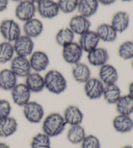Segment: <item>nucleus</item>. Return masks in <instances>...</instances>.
<instances>
[{"mask_svg":"<svg viewBox=\"0 0 133 148\" xmlns=\"http://www.w3.org/2000/svg\"><path fill=\"white\" fill-rule=\"evenodd\" d=\"M66 123L63 116L53 112L47 116L42 123V131L50 138L60 135L64 131Z\"/></svg>","mask_w":133,"mask_h":148,"instance_id":"obj_1","label":"nucleus"},{"mask_svg":"<svg viewBox=\"0 0 133 148\" xmlns=\"http://www.w3.org/2000/svg\"><path fill=\"white\" fill-rule=\"evenodd\" d=\"M44 77L45 88L51 93L60 94L67 88V81L59 71L56 70H49Z\"/></svg>","mask_w":133,"mask_h":148,"instance_id":"obj_2","label":"nucleus"},{"mask_svg":"<svg viewBox=\"0 0 133 148\" xmlns=\"http://www.w3.org/2000/svg\"><path fill=\"white\" fill-rule=\"evenodd\" d=\"M0 33L5 41L14 42L21 36V28L14 20H4L0 23Z\"/></svg>","mask_w":133,"mask_h":148,"instance_id":"obj_3","label":"nucleus"},{"mask_svg":"<svg viewBox=\"0 0 133 148\" xmlns=\"http://www.w3.org/2000/svg\"><path fill=\"white\" fill-rule=\"evenodd\" d=\"M23 112L25 119L32 123H38L44 116L43 107L36 101H29L23 107Z\"/></svg>","mask_w":133,"mask_h":148,"instance_id":"obj_4","label":"nucleus"},{"mask_svg":"<svg viewBox=\"0 0 133 148\" xmlns=\"http://www.w3.org/2000/svg\"><path fill=\"white\" fill-rule=\"evenodd\" d=\"M83 51L77 42H72L62 47V57L66 62L74 65L81 62Z\"/></svg>","mask_w":133,"mask_h":148,"instance_id":"obj_5","label":"nucleus"},{"mask_svg":"<svg viewBox=\"0 0 133 148\" xmlns=\"http://www.w3.org/2000/svg\"><path fill=\"white\" fill-rule=\"evenodd\" d=\"M36 5L29 0H23L18 3L15 9V15L22 22H27L34 18L36 14Z\"/></svg>","mask_w":133,"mask_h":148,"instance_id":"obj_6","label":"nucleus"},{"mask_svg":"<svg viewBox=\"0 0 133 148\" xmlns=\"http://www.w3.org/2000/svg\"><path fill=\"white\" fill-rule=\"evenodd\" d=\"M14 52L18 56L27 57L33 53L34 43L33 39L26 35H21L13 44Z\"/></svg>","mask_w":133,"mask_h":148,"instance_id":"obj_7","label":"nucleus"},{"mask_svg":"<svg viewBox=\"0 0 133 148\" xmlns=\"http://www.w3.org/2000/svg\"><path fill=\"white\" fill-rule=\"evenodd\" d=\"M36 10L44 19H53L60 12L57 2L54 0H42L36 5Z\"/></svg>","mask_w":133,"mask_h":148,"instance_id":"obj_8","label":"nucleus"},{"mask_svg":"<svg viewBox=\"0 0 133 148\" xmlns=\"http://www.w3.org/2000/svg\"><path fill=\"white\" fill-rule=\"evenodd\" d=\"M10 69L18 77H26L32 70L27 57L18 55L13 57L10 61Z\"/></svg>","mask_w":133,"mask_h":148,"instance_id":"obj_9","label":"nucleus"},{"mask_svg":"<svg viewBox=\"0 0 133 148\" xmlns=\"http://www.w3.org/2000/svg\"><path fill=\"white\" fill-rule=\"evenodd\" d=\"M105 84L99 79L91 77L84 83V90L86 97L90 99H98L103 96Z\"/></svg>","mask_w":133,"mask_h":148,"instance_id":"obj_10","label":"nucleus"},{"mask_svg":"<svg viewBox=\"0 0 133 148\" xmlns=\"http://www.w3.org/2000/svg\"><path fill=\"white\" fill-rule=\"evenodd\" d=\"M31 92L25 83L17 84L11 90L13 102L19 107H23L30 101Z\"/></svg>","mask_w":133,"mask_h":148,"instance_id":"obj_11","label":"nucleus"},{"mask_svg":"<svg viewBox=\"0 0 133 148\" xmlns=\"http://www.w3.org/2000/svg\"><path fill=\"white\" fill-rule=\"evenodd\" d=\"M31 70L35 72L40 73L47 69L49 64L48 55L42 51H35L30 55L29 58Z\"/></svg>","mask_w":133,"mask_h":148,"instance_id":"obj_12","label":"nucleus"},{"mask_svg":"<svg viewBox=\"0 0 133 148\" xmlns=\"http://www.w3.org/2000/svg\"><path fill=\"white\" fill-rule=\"evenodd\" d=\"M100 42L96 31L89 30L80 35L79 44L82 51L88 53L98 47Z\"/></svg>","mask_w":133,"mask_h":148,"instance_id":"obj_13","label":"nucleus"},{"mask_svg":"<svg viewBox=\"0 0 133 148\" xmlns=\"http://www.w3.org/2000/svg\"><path fill=\"white\" fill-rule=\"evenodd\" d=\"M91 22L89 19L82 15L74 16L71 18L69 23V28L73 31L74 34L81 35L82 34L90 30Z\"/></svg>","mask_w":133,"mask_h":148,"instance_id":"obj_14","label":"nucleus"},{"mask_svg":"<svg viewBox=\"0 0 133 148\" xmlns=\"http://www.w3.org/2000/svg\"><path fill=\"white\" fill-rule=\"evenodd\" d=\"M87 59L92 66L101 67L107 63L109 59V54L105 48L97 47L88 53Z\"/></svg>","mask_w":133,"mask_h":148,"instance_id":"obj_15","label":"nucleus"},{"mask_svg":"<svg viewBox=\"0 0 133 148\" xmlns=\"http://www.w3.org/2000/svg\"><path fill=\"white\" fill-rule=\"evenodd\" d=\"M99 79L105 85L115 84L118 80V72L114 66L106 63L100 67Z\"/></svg>","mask_w":133,"mask_h":148,"instance_id":"obj_16","label":"nucleus"},{"mask_svg":"<svg viewBox=\"0 0 133 148\" xmlns=\"http://www.w3.org/2000/svg\"><path fill=\"white\" fill-rule=\"evenodd\" d=\"M110 25L118 33H122L129 28L130 15L127 12L118 11L112 18Z\"/></svg>","mask_w":133,"mask_h":148,"instance_id":"obj_17","label":"nucleus"},{"mask_svg":"<svg viewBox=\"0 0 133 148\" xmlns=\"http://www.w3.org/2000/svg\"><path fill=\"white\" fill-rule=\"evenodd\" d=\"M63 118L66 123L71 126L81 125L83 120V114L78 107L70 105L64 112Z\"/></svg>","mask_w":133,"mask_h":148,"instance_id":"obj_18","label":"nucleus"},{"mask_svg":"<svg viewBox=\"0 0 133 148\" xmlns=\"http://www.w3.org/2000/svg\"><path fill=\"white\" fill-rule=\"evenodd\" d=\"M25 85L31 92L39 93L45 88L44 77L38 72H31L25 77Z\"/></svg>","mask_w":133,"mask_h":148,"instance_id":"obj_19","label":"nucleus"},{"mask_svg":"<svg viewBox=\"0 0 133 148\" xmlns=\"http://www.w3.org/2000/svg\"><path fill=\"white\" fill-rule=\"evenodd\" d=\"M113 127L119 133H128L133 129V120L131 116L119 114L112 121Z\"/></svg>","mask_w":133,"mask_h":148,"instance_id":"obj_20","label":"nucleus"},{"mask_svg":"<svg viewBox=\"0 0 133 148\" xmlns=\"http://www.w3.org/2000/svg\"><path fill=\"white\" fill-rule=\"evenodd\" d=\"M43 29V23L35 18L27 21L23 26V31L25 35L30 37L32 39L40 36Z\"/></svg>","mask_w":133,"mask_h":148,"instance_id":"obj_21","label":"nucleus"},{"mask_svg":"<svg viewBox=\"0 0 133 148\" xmlns=\"http://www.w3.org/2000/svg\"><path fill=\"white\" fill-rule=\"evenodd\" d=\"M99 5L97 0H79L77 10L80 15L89 18L96 14Z\"/></svg>","mask_w":133,"mask_h":148,"instance_id":"obj_22","label":"nucleus"},{"mask_svg":"<svg viewBox=\"0 0 133 148\" xmlns=\"http://www.w3.org/2000/svg\"><path fill=\"white\" fill-rule=\"evenodd\" d=\"M18 77L10 69H3L0 72V89L11 91L16 85Z\"/></svg>","mask_w":133,"mask_h":148,"instance_id":"obj_23","label":"nucleus"},{"mask_svg":"<svg viewBox=\"0 0 133 148\" xmlns=\"http://www.w3.org/2000/svg\"><path fill=\"white\" fill-rule=\"evenodd\" d=\"M100 40L106 43L114 42L118 37V33L108 23H102L99 25L95 31Z\"/></svg>","mask_w":133,"mask_h":148,"instance_id":"obj_24","label":"nucleus"},{"mask_svg":"<svg viewBox=\"0 0 133 148\" xmlns=\"http://www.w3.org/2000/svg\"><path fill=\"white\" fill-rule=\"evenodd\" d=\"M72 75L75 81L84 84L91 78V71L86 64L79 62L73 65Z\"/></svg>","mask_w":133,"mask_h":148,"instance_id":"obj_25","label":"nucleus"},{"mask_svg":"<svg viewBox=\"0 0 133 148\" xmlns=\"http://www.w3.org/2000/svg\"><path fill=\"white\" fill-rule=\"evenodd\" d=\"M18 124L15 118H5L0 120V137L7 138L14 134L18 129Z\"/></svg>","mask_w":133,"mask_h":148,"instance_id":"obj_26","label":"nucleus"},{"mask_svg":"<svg viewBox=\"0 0 133 148\" xmlns=\"http://www.w3.org/2000/svg\"><path fill=\"white\" fill-rule=\"evenodd\" d=\"M115 105L119 114L131 116L133 114V97L129 94L121 96Z\"/></svg>","mask_w":133,"mask_h":148,"instance_id":"obj_27","label":"nucleus"},{"mask_svg":"<svg viewBox=\"0 0 133 148\" xmlns=\"http://www.w3.org/2000/svg\"><path fill=\"white\" fill-rule=\"evenodd\" d=\"M121 96V90L116 83L105 85L102 97L107 103L115 105Z\"/></svg>","mask_w":133,"mask_h":148,"instance_id":"obj_28","label":"nucleus"},{"mask_svg":"<svg viewBox=\"0 0 133 148\" xmlns=\"http://www.w3.org/2000/svg\"><path fill=\"white\" fill-rule=\"evenodd\" d=\"M86 136L84 127L81 125L71 126L67 133V138L73 144H81Z\"/></svg>","mask_w":133,"mask_h":148,"instance_id":"obj_29","label":"nucleus"},{"mask_svg":"<svg viewBox=\"0 0 133 148\" xmlns=\"http://www.w3.org/2000/svg\"><path fill=\"white\" fill-rule=\"evenodd\" d=\"M14 53V47L11 42L4 41L0 43V64L11 61Z\"/></svg>","mask_w":133,"mask_h":148,"instance_id":"obj_30","label":"nucleus"},{"mask_svg":"<svg viewBox=\"0 0 133 148\" xmlns=\"http://www.w3.org/2000/svg\"><path fill=\"white\" fill-rule=\"evenodd\" d=\"M75 34L70 28L64 27L58 31L55 36V40L60 46H64L73 42Z\"/></svg>","mask_w":133,"mask_h":148,"instance_id":"obj_31","label":"nucleus"},{"mask_svg":"<svg viewBox=\"0 0 133 148\" xmlns=\"http://www.w3.org/2000/svg\"><path fill=\"white\" fill-rule=\"evenodd\" d=\"M31 148H51L50 137L44 133L36 134L32 139Z\"/></svg>","mask_w":133,"mask_h":148,"instance_id":"obj_32","label":"nucleus"},{"mask_svg":"<svg viewBox=\"0 0 133 148\" xmlns=\"http://www.w3.org/2000/svg\"><path fill=\"white\" fill-rule=\"evenodd\" d=\"M118 55L123 60H132L133 40H127L123 42L118 48Z\"/></svg>","mask_w":133,"mask_h":148,"instance_id":"obj_33","label":"nucleus"},{"mask_svg":"<svg viewBox=\"0 0 133 148\" xmlns=\"http://www.w3.org/2000/svg\"><path fill=\"white\" fill-rule=\"evenodd\" d=\"M60 11L70 14L77 9L79 0H58L57 1Z\"/></svg>","mask_w":133,"mask_h":148,"instance_id":"obj_34","label":"nucleus"},{"mask_svg":"<svg viewBox=\"0 0 133 148\" xmlns=\"http://www.w3.org/2000/svg\"><path fill=\"white\" fill-rule=\"evenodd\" d=\"M81 148H101L99 140L92 134L86 135L81 142Z\"/></svg>","mask_w":133,"mask_h":148,"instance_id":"obj_35","label":"nucleus"},{"mask_svg":"<svg viewBox=\"0 0 133 148\" xmlns=\"http://www.w3.org/2000/svg\"><path fill=\"white\" fill-rule=\"evenodd\" d=\"M12 108L9 101L0 99V120L10 116Z\"/></svg>","mask_w":133,"mask_h":148,"instance_id":"obj_36","label":"nucleus"},{"mask_svg":"<svg viewBox=\"0 0 133 148\" xmlns=\"http://www.w3.org/2000/svg\"><path fill=\"white\" fill-rule=\"evenodd\" d=\"M9 0H0V12H3L7 9Z\"/></svg>","mask_w":133,"mask_h":148,"instance_id":"obj_37","label":"nucleus"},{"mask_svg":"<svg viewBox=\"0 0 133 148\" xmlns=\"http://www.w3.org/2000/svg\"><path fill=\"white\" fill-rule=\"evenodd\" d=\"M116 0H97L98 3L99 4H101L105 6H108L114 4L116 2Z\"/></svg>","mask_w":133,"mask_h":148,"instance_id":"obj_38","label":"nucleus"},{"mask_svg":"<svg viewBox=\"0 0 133 148\" xmlns=\"http://www.w3.org/2000/svg\"><path fill=\"white\" fill-rule=\"evenodd\" d=\"M129 94L133 97V81L130 83L129 86Z\"/></svg>","mask_w":133,"mask_h":148,"instance_id":"obj_39","label":"nucleus"},{"mask_svg":"<svg viewBox=\"0 0 133 148\" xmlns=\"http://www.w3.org/2000/svg\"><path fill=\"white\" fill-rule=\"evenodd\" d=\"M0 148H10L7 144L3 143V142H0Z\"/></svg>","mask_w":133,"mask_h":148,"instance_id":"obj_40","label":"nucleus"},{"mask_svg":"<svg viewBox=\"0 0 133 148\" xmlns=\"http://www.w3.org/2000/svg\"><path fill=\"white\" fill-rule=\"evenodd\" d=\"M29 1H31L32 3H34L35 5H37L38 3H40L41 1H42V0H29Z\"/></svg>","mask_w":133,"mask_h":148,"instance_id":"obj_41","label":"nucleus"},{"mask_svg":"<svg viewBox=\"0 0 133 148\" xmlns=\"http://www.w3.org/2000/svg\"><path fill=\"white\" fill-rule=\"evenodd\" d=\"M122 148H133V147L132 146H123V147Z\"/></svg>","mask_w":133,"mask_h":148,"instance_id":"obj_42","label":"nucleus"},{"mask_svg":"<svg viewBox=\"0 0 133 148\" xmlns=\"http://www.w3.org/2000/svg\"><path fill=\"white\" fill-rule=\"evenodd\" d=\"M10 1H14V2H20V1H23V0H10Z\"/></svg>","mask_w":133,"mask_h":148,"instance_id":"obj_43","label":"nucleus"},{"mask_svg":"<svg viewBox=\"0 0 133 148\" xmlns=\"http://www.w3.org/2000/svg\"><path fill=\"white\" fill-rule=\"evenodd\" d=\"M121 1H123V2H130V1H133V0H121Z\"/></svg>","mask_w":133,"mask_h":148,"instance_id":"obj_44","label":"nucleus"},{"mask_svg":"<svg viewBox=\"0 0 133 148\" xmlns=\"http://www.w3.org/2000/svg\"><path fill=\"white\" fill-rule=\"evenodd\" d=\"M132 69H133V59H132Z\"/></svg>","mask_w":133,"mask_h":148,"instance_id":"obj_45","label":"nucleus"}]
</instances>
